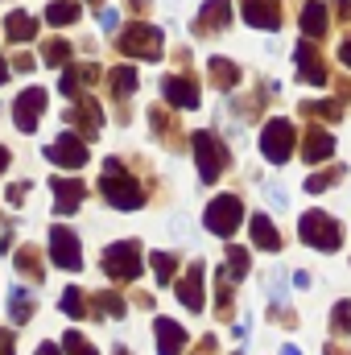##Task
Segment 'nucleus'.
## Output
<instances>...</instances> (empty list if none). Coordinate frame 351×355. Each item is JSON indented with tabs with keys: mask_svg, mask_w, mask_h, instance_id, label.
<instances>
[{
	"mask_svg": "<svg viewBox=\"0 0 351 355\" xmlns=\"http://www.w3.org/2000/svg\"><path fill=\"white\" fill-rule=\"evenodd\" d=\"M99 190H103V198H108L116 211H137V207L145 202V190H141V182L128 174V170H124L116 157H108V162H103Z\"/></svg>",
	"mask_w": 351,
	"mask_h": 355,
	"instance_id": "obj_1",
	"label": "nucleus"
},
{
	"mask_svg": "<svg viewBox=\"0 0 351 355\" xmlns=\"http://www.w3.org/2000/svg\"><path fill=\"white\" fill-rule=\"evenodd\" d=\"M116 50H120V54H128V58L157 62V58L166 54V33H162L157 25H149V21H132V25H124V29H120Z\"/></svg>",
	"mask_w": 351,
	"mask_h": 355,
	"instance_id": "obj_2",
	"label": "nucleus"
},
{
	"mask_svg": "<svg viewBox=\"0 0 351 355\" xmlns=\"http://www.w3.org/2000/svg\"><path fill=\"white\" fill-rule=\"evenodd\" d=\"M298 236H302L310 248H318V252H339V244H343V227H339V219H331L327 211H306L302 223H298Z\"/></svg>",
	"mask_w": 351,
	"mask_h": 355,
	"instance_id": "obj_3",
	"label": "nucleus"
},
{
	"mask_svg": "<svg viewBox=\"0 0 351 355\" xmlns=\"http://www.w3.org/2000/svg\"><path fill=\"white\" fill-rule=\"evenodd\" d=\"M203 223H207V232H211V236L232 240V236H236V227L244 223V202H240L236 194H219V198H211V202H207Z\"/></svg>",
	"mask_w": 351,
	"mask_h": 355,
	"instance_id": "obj_4",
	"label": "nucleus"
},
{
	"mask_svg": "<svg viewBox=\"0 0 351 355\" xmlns=\"http://www.w3.org/2000/svg\"><path fill=\"white\" fill-rule=\"evenodd\" d=\"M261 153H264V162H273V166H285V162L298 153V132H293V124H289L285 116H273V120L264 124Z\"/></svg>",
	"mask_w": 351,
	"mask_h": 355,
	"instance_id": "obj_5",
	"label": "nucleus"
},
{
	"mask_svg": "<svg viewBox=\"0 0 351 355\" xmlns=\"http://www.w3.org/2000/svg\"><path fill=\"white\" fill-rule=\"evenodd\" d=\"M190 149H194V162H198V178L203 182H219V174L228 170V149L215 132H194L190 137Z\"/></svg>",
	"mask_w": 351,
	"mask_h": 355,
	"instance_id": "obj_6",
	"label": "nucleus"
},
{
	"mask_svg": "<svg viewBox=\"0 0 351 355\" xmlns=\"http://www.w3.org/2000/svg\"><path fill=\"white\" fill-rule=\"evenodd\" d=\"M91 157V145L87 137H79V132H58L54 137V145H46V162H54V166H62V170H79V166H87Z\"/></svg>",
	"mask_w": 351,
	"mask_h": 355,
	"instance_id": "obj_7",
	"label": "nucleus"
},
{
	"mask_svg": "<svg viewBox=\"0 0 351 355\" xmlns=\"http://www.w3.org/2000/svg\"><path fill=\"white\" fill-rule=\"evenodd\" d=\"M103 272L112 281H137L141 277V244L137 240H120L103 252Z\"/></svg>",
	"mask_w": 351,
	"mask_h": 355,
	"instance_id": "obj_8",
	"label": "nucleus"
},
{
	"mask_svg": "<svg viewBox=\"0 0 351 355\" xmlns=\"http://www.w3.org/2000/svg\"><path fill=\"white\" fill-rule=\"evenodd\" d=\"M46 103H50L46 87H25L21 95H17V103H12V124H17L21 132H37Z\"/></svg>",
	"mask_w": 351,
	"mask_h": 355,
	"instance_id": "obj_9",
	"label": "nucleus"
},
{
	"mask_svg": "<svg viewBox=\"0 0 351 355\" xmlns=\"http://www.w3.org/2000/svg\"><path fill=\"white\" fill-rule=\"evenodd\" d=\"M50 261L67 272H79L83 268V248H79V236L71 227H54L50 232Z\"/></svg>",
	"mask_w": 351,
	"mask_h": 355,
	"instance_id": "obj_10",
	"label": "nucleus"
},
{
	"mask_svg": "<svg viewBox=\"0 0 351 355\" xmlns=\"http://www.w3.org/2000/svg\"><path fill=\"white\" fill-rule=\"evenodd\" d=\"M293 58H298V79H302V83H310V87H327V83H331V71H327V62H323L314 37H306Z\"/></svg>",
	"mask_w": 351,
	"mask_h": 355,
	"instance_id": "obj_11",
	"label": "nucleus"
},
{
	"mask_svg": "<svg viewBox=\"0 0 351 355\" xmlns=\"http://www.w3.org/2000/svg\"><path fill=\"white\" fill-rule=\"evenodd\" d=\"M232 21V0H207L203 12L190 21V33L194 37H211V33H223Z\"/></svg>",
	"mask_w": 351,
	"mask_h": 355,
	"instance_id": "obj_12",
	"label": "nucleus"
},
{
	"mask_svg": "<svg viewBox=\"0 0 351 355\" xmlns=\"http://www.w3.org/2000/svg\"><path fill=\"white\" fill-rule=\"evenodd\" d=\"M50 190H54V211L58 215H75L79 202L87 198L83 178H50Z\"/></svg>",
	"mask_w": 351,
	"mask_h": 355,
	"instance_id": "obj_13",
	"label": "nucleus"
},
{
	"mask_svg": "<svg viewBox=\"0 0 351 355\" xmlns=\"http://www.w3.org/2000/svg\"><path fill=\"white\" fill-rule=\"evenodd\" d=\"M240 17L252 29H268V33L281 29V4L277 0H240Z\"/></svg>",
	"mask_w": 351,
	"mask_h": 355,
	"instance_id": "obj_14",
	"label": "nucleus"
},
{
	"mask_svg": "<svg viewBox=\"0 0 351 355\" xmlns=\"http://www.w3.org/2000/svg\"><path fill=\"white\" fill-rule=\"evenodd\" d=\"M162 95H166V103L170 107H198V83L190 79V75H166L162 79Z\"/></svg>",
	"mask_w": 351,
	"mask_h": 355,
	"instance_id": "obj_15",
	"label": "nucleus"
},
{
	"mask_svg": "<svg viewBox=\"0 0 351 355\" xmlns=\"http://www.w3.org/2000/svg\"><path fill=\"white\" fill-rule=\"evenodd\" d=\"M99 79V67L95 62H67V71H62V79H58V91L67 95V99H79L83 95V87H91Z\"/></svg>",
	"mask_w": 351,
	"mask_h": 355,
	"instance_id": "obj_16",
	"label": "nucleus"
},
{
	"mask_svg": "<svg viewBox=\"0 0 351 355\" xmlns=\"http://www.w3.org/2000/svg\"><path fill=\"white\" fill-rule=\"evenodd\" d=\"M203 268H207L203 261H194V265L186 268V277H182V281L174 285L178 302H182L186 310H194V314L203 310Z\"/></svg>",
	"mask_w": 351,
	"mask_h": 355,
	"instance_id": "obj_17",
	"label": "nucleus"
},
{
	"mask_svg": "<svg viewBox=\"0 0 351 355\" xmlns=\"http://www.w3.org/2000/svg\"><path fill=\"white\" fill-rule=\"evenodd\" d=\"M302 157H306L310 166L331 162V157H335V137H331L327 128H310V132H306V141H302Z\"/></svg>",
	"mask_w": 351,
	"mask_h": 355,
	"instance_id": "obj_18",
	"label": "nucleus"
},
{
	"mask_svg": "<svg viewBox=\"0 0 351 355\" xmlns=\"http://www.w3.org/2000/svg\"><path fill=\"white\" fill-rule=\"evenodd\" d=\"M67 120H71V124H83L91 137L103 128V112H99V103H95L91 95H79V99H75V107L67 112Z\"/></svg>",
	"mask_w": 351,
	"mask_h": 355,
	"instance_id": "obj_19",
	"label": "nucleus"
},
{
	"mask_svg": "<svg viewBox=\"0 0 351 355\" xmlns=\"http://www.w3.org/2000/svg\"><path fill=\"white\" fill-rule=\"evenodd\" d=\"M248 236H252V244L261 248V252H277L281 248V236H277V227H273V219L257 211L252 219H248Z\"/></svg>",
	"mask_w": 351,
	"mask_h": 355,
	"instance_id": "obj_20",
	"label": "nucleus"
},
{
	"mask_svg": "<svg viewBox=\"0 0 351 355\" xmlns=\"http://www.w3.org/2000/svg\"><path fill=\"white\" fill-rule=\"evenodd\" d=\"M153 331H157V347L162 355H178L186 347V331L178 327L174 318H153Z\"/></svg>",
	"mask_w": 351,
	"mask_h": 355,
	"instance_id": "obj_21",
	"label": "nucleus"
},
{
	"mask_svg": "<svg viewBox=\"0 0 351 355\" xmlns=\"http://www.w3.org/2000/svg\"><path fill=\"white\" fill-rule=\"evenodd\" d=\"M207 75H211V83H215L219 91H236L240 87V67H236L232 58H219V54H215V58L207 62Z\"/></svg>",
	"mask_w": 351,
	"mask_h": 355,
	"instance_id": "obj_22",
	"label": "nucleus"
},
{
	"mask_svg": "<svg viewBox=\"0 0 351 355\" xmlns=\"http://www.w3.org/2000/svg\"><path fill=\"white\" fill-rule=\"evenodd\" d=\"M327 25H331V17H327V4L310 0V4L302 8V33H306V37H323V33H327Z\"/></svg>",
	"mask_w": 351,
	"mask_h": 355,
	"instance_id": "obj_23",
	"label": "nucleus"
},
{
	"mask_svg": "<svg viewBox=\"0 0 351 355\" xmlns=\"http://www.w3.org/2000/svg\"><path fill=\"white\" fill-rule=\"evenodd\" d=\"M4 33H8V42H33V37H37V21H33L29 12H8Z\"/></svg>",
	"mask_w": 351,
	"mask_h": 355,
	"instance_id": "obj_24",
	"label": "nucleus"
},
{
	"mask_svg": "<svg viewBox=\"0 0 351 355\" xmlns=\"http://www.w3.org/2000/svg\"><path fill=\"white\" fill-rule=\"evenodd\" d=\"M12 265H17V272H25L29 281H42L46 277V265H42V257H37L33 244H21V252H12Z\"/></svg>",
	"mask_w": 351,
	"mask_h": 355,
	"instance_id": "obj_25",
	"label": "nucleus"
},
{
	"mask_svg": "<svg viewBox=\"0 0 351 355\" xmlns=\"http://www.w3.org/2000/svg\"><path fill=\"white\" fill-rule=\"evenodd\" d=\"M8 318H12V322H29V318H33V293H29V289L12 285V293H8Z\"/></svg>",
	"mask_w": 351,
	"mask_h": 355,
	"instance_id": "obj_26",
	"label": "nucleus"
},
{
	"mask_svg": "<svg viewBox=\"0 0 351 355\" xmlns=\"http://www.w3.org/2000/svg\"><path fill=\"white\" fill-rule=\"evenodd\" d=\"M108 87H112L116 99H128V95L137 91V71H132V67H112V71H108Z\"/></svg>",
	"mask_w": 351,
	"mask_h": 355,
	"instance_id": "obj_27",
	"label": "nucleus"
},
{
	"mask_svg": "<svg viewBox=\"0 0 351 355\" xmlns=\"http://www.w3.org/2000/svg\"><path fill=\"white\" fill-rule=\"evenodd\" d=\"M149 124H153V132L170 145V149H178V128H174V116L166 112V107H149Z\"/></svg>",
	"mask_w": 351,
	"mask_h": 355,
	"instance_id": "obj_28",
	"label": "nucleus"
},
{
	"mask_svg": "<svg viewBox=\"0 0 351 355\" xmlns=\"http://www.w3.org/2000/svg\"><path fill=\"white\" fill-rule=\"evenodd\" d=\"M219 277H228V281H244V277H248V248L228 244V268H219Z\"/></svg>",
	"mask_w": 351,
	"mask_h": 355,
	"instance_id": "obj_29",
	"label": "nucleus"
},
{
	"mask_svg": "<svg viewBox=\"0 0 351 355\" xmlns=\"http://www.w3.org/2000/svg\"><path fill=\"white\" fill-rule=\"evenodd\" d=\"M46 21H50V25H75V21H79V4H75V0H50Z\"/></svg>",
	"mask_w": 351,
	"mask_h": 355,
	"instance_id": "obj_30",
	"label": "nucleus"
},
{
	"mask_svg": "<svg viewBox=\"0 0 351 355\" xmlns=\"http://www.w3.org/2000/svg\"><path fill=\"white\" fill-rule=\"evenodd\" d=\"M71 54H75V46H71V42H62V37H54V42H46V46H42V58H46L50 67H67V62H71Z\"/></svg>",
	"mask_w": 351,
	"mask_h": 355,
	"instance_id": "obj_31",
	"label": "nucleus"
},
{
	"mask_svg": "<svg viewBox=\"0 0 351 355\" xmlns=\"http://www.w3.org/2000/svg\"><path fill=\"white\" fill-rule=\"evenodd\" d=\"M302 112H306V116H310V120H327V124H331V120H339V116H343V112H339V103H335V99H323V103H318V99H306V103H302Z\"/></svg>",
	"mask_w": 351,
	"mask_h": 355,
	"instance_id": "obj_32",
	"label": "nucleus"
},
{
	"mask_svg": "<svg viewBox=\"0 0 351 355\" xmlns=\"http://www.w3.org/2000/svg\"><path fill=\"white\" fill-rule=\"evenodd\" d=\"M62 314H67V318H83V314H87V297H83L79 285H71V289L62 293Z\"/></svg>",
	"mask_w": 351,
	"mask_h": 355,
	"instance_id": "obj_33",
	"label": "nucleus"
},
{
	"mask_svg": "<svg viewBox=\"0 0 351 355\" xmlns=\"http://www.w3.org/2000/svg\"><path fill=\"white\" fill-rule=\"evenodd\" d=\"M91 302H95V306H103V314H112V318H124V310H128V306H124V297H120L116 289H103V293H95Z\"/></svg>",
	"mask_w": 351,
	"mask_h": 355,
	"instance_id": "obj_34",
	"label": "nucleus"
},
{
	"mask_svg": "<svg viewBox=\"0 0 351 355\" xmlns=\"http://www.w3.org/2000/svg\"><path fill=\"white\" fill-rule=\"evenodd\" d=\"M149 265H153V272H157V281H162V285H166V281H174V272H178V257H174V252H153V261H149Z\"/></svg>",
	"mask_w": 351,
	"mask_h": 355,
	"instance_id": "obj_35",
	"label": "nucleus"
},
{
	"mask_svg": "<svg viewBox=\"0 0 351 355\" xmlns=\"http://www.w3.org/2000/svg\"><path fill=\"white\" fill-rule=\"evenodd\" d=\"M343 174H348V170H343V166H335V170H327V174L306 178V190H310V194H318V190H331V186H335Z\"/></svg>",
	"mask_w": 351,
	"mask_h": 355,
	"instance_id": "obj_36",
	"label": "nucleus"
},
{
	"mask_svg": "<svg viewBox=\"0 0 351 355\" xmlns=\"http://www.w3.org/2000/svg\"><path fill=\"white\" fill-rule=\"evenodd\" d=\"M331 331L335 335H351V302H339L331 310Z\"/></svg>",
	"mask_w": 351,
	"mask_h": 355,
	"instance_id": "obj_37",
	"label": "nucleus"
},
{
	"mask_svg": "<svg viewBox=\"0 0 351 355\" xmlns=\"http://www.w3.org/2000/svg\"><path fill=\"white\" fill-rule=\"evenodd\" d=\"M62 347H67V355H99L79 331H67V335H62Z\"/></svg>",
	"mask_w": 351,
	"mask_h": 355,
	"instance_id": "obj_38",
	"label": "nucleus"
},
{
	"mask_svg": "<svg viewBox=\"0 0 351 355\" xmlns=\"http://www.w3.org/2000/svg\"><path fill=\"white\" fill-rule=\"evenodd\" d=\"M25 194H29L25 182H12V186H8V202H25Z\"/></svg>",
	"mask_w": 351,
	"mask_h": 355,
	"instance_id": "obj_39",
	"label": "nucleus"
},
{
	"mask_svg": "<svg viewBox=\"0 0 351 355\" xmlns=\"http://www.w3.org/2000/svg\"><path fill=\"white\" fill-rule=\"evenodd\" d=\"M99 25H103L108 33H116V25H120V17H116L112 8H103V17H99Z\"/></svg>",
	"mask_w": 351,
	"mask_h": 355,
	"instance_id": "obj_40",
	"label": "nucleus"
},
{
	"mask_svg": "<svg viewBox=\"0 0 351 355\" xmlns=\"http://www.w3.org/2000/svg\"><path fill=\"white\" fill-rule=\"evenodd\" d=\"M12 71L29 75V71H33V58H29V54H17V58H12Z\"/></svg>",
	"mask_w": 351,
	"mask_h": 355,
	"instance_id": "obj_41",
	"label": "nucleus"
},
{
	"mask_svg": "<svg viewBox=\"0 0 351 355\" xmlns=\"http://www.w3.org/2000/svg\"><path fill=\"white\" fill-rule=\"evenodd\" d=\"M331 8H335V17L351 21V0H331Z\"/></svg>",
	"mask_w": 351,
	"mask_h": 355,
	"instance_id": "obj_42",
	"label": "nucleus"
},
{
	"mask_svg": "<svg viewBox=\"0 0 351 355\" xmlns=\"http://www.w3.org/2000/svg\"><path fill=\"white\" fill-rule=\"evenodd\" d=\"M0 355H17L12 352V335H8L4 327H0Z\"/></svg>",
	"mask_w": 351,
	"mask_h": 355,
	"instance_id": "obj_43",
	"label": "nucleus"
},
{
	"mask_svg": "<svg viewBox=\"0 0 351 355\" xmlns=\"http://www.w3.org/2000/svg\"><path fill=\"white\" fill-rule=\"evenodd\" d=\"M293 285H298V289H310V272L298 268V272H293Z\"/></svg>",
	"mask_w": 351,
	"mask_h": 355,
	"instance_id": "obj_44",
	"label": "nucleus"
},
{
	"mask_svg": "<svg viewBox=\"0 0 351 355\" xmlns=\"http://www.w3.org/2000/svg\"><path fill=\"white\" fill-rule=\"evenodd\" d=\"M339 62H343V67H351V37L339 46Z\"/></svg>",
	"mask_w": 351,
	"mask_h": 355,
	"instance_id": "obj_45",
	"label": "nucleus"
},
{
	"mask_svg": "<svg viewBox=\"0 0 351 355\" xmlns=\"http://www.w3.org/2000/svg\"><path fill=\"white\" fill-rule=\"evenodd\" d=\"M215 352V339H203V343H198V355H211Z\"/></svg>",
	"mask_w": 351,
	"mask_h": 355,
	"instance_id": "obj_46",
	"label": "nucleus"
},
{
	"mask_svg": "<svg viewBox=\"0 0 351 355\" xmlns=\"http://www.w3.org/2000/svg\"><path fill=\"white\" fill-rule=\"evenodd\" d=\"M37 355H62V352H58L54 343H42V347H37Z\"/></svg>",
	"mask_w": 351,
	"mask_h": 355,
	"instance_id": "obj_47",
	"label": "nucleus"
},
{
	"mask_svg": "<svg viewBox=\"0 0 351 355\" xmlns=\"http://www.w3.org/2000/svg\"><path fill=\"white\" fill-rule=\"evenodd\" d=\"M8 162H12V157H8V149H4V145H0V174H4V170H8Z\"/></svg>",
	"mask_w": 351,
	"mask_h": 355,
	"instance_id": "obj_48",
	"label": "nucleus"
},
{
	"mask_svg": "<svg viewBox=\"0 0 351 355\" xmlns=\"http://www.w3.org/2000/svg\"><path fill=\"white\" fill-rule=\"evenodd\" d=\"M4 79H8V62L0 58V83H4Z\"/></svg>",
	"mask_w": 351,
	"mask_h": 355,
	"instance_id": "obj_49",
	"label": "nucleus"
},
{
	"mask_svg": "<svg viewBox=\"0 0 351 355\" xmlns=\"http://www.w3.org/2000/svg\"><path fill=\"white\" fill-rule=\"evenodd\" d=\"M281 355H302L298 347H281Z\"/></svg>",
	"mask_w": 351,
	"mask_h": 355,
	"instance_id": "obj_50",
	"label": "nucleus"
},
{
	"mask_svg": "<svg viewBox=\"0 0 351 355\" xmlns=\"http://www.w3.org/2000/svg\"><path fill=\"white\" fill-rule=\"evenodd\" d=\"M112 355H128V347H120V343H116V352H112Z\"/></svg>",
	"mask_w": 351,
	"mask_h": 355,
	"instance_id": "obj_51",
	"label": "nucleus"
},
{
	"mask_svg": "<svg viewBox=\"0 0 351 355\" xmlns=\"http://www.w3.org/2000/svg\"><path fill=\"white\" fill-rule=\"evenodd\" d=\"M87 4H103V0H87Z\"/></svg>",
	"mask_w": 351,
	"mask_h": 355,
	"instance_id": "obj_52",
	"label": "nucleus"
}]
</instances>
